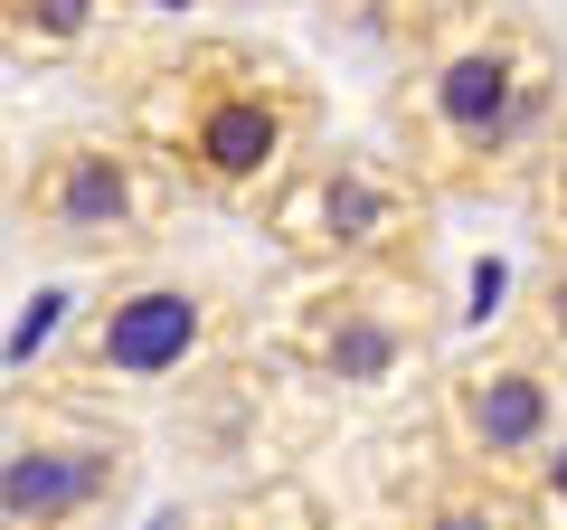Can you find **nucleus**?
Segmentation results:
<instances>
[{
  "mask_svg": "<svg viewBox=\"0 0 567 530\" xmlns=\"http://www.w3.org/2000/svg\"><path fill=\"white\" fill-rule=\"evenodd\" d=\"M303 85L284 77V67L246 58V48H199V58L162 67L142 123H152V143L189 171L199 190L218 200H256V190L284 181L293 143H303Z\"/></svg>",
  "mask_w": 567,
  "mask_h": 530,
  "instance_id": "f257e3e1",
  "label": "nucleus"
},
{
  "mask_svg": "<svg viewBox=\"0 0 567 530\" xmlns=\"http://www.w3.org/2000/svg\"><path fill=\"white\" fill-rule=\"evenodd\" d=\"M548 114V48L520 20H483L425 58L406 123L435 181H483L502 152L529 143V123Z\"/></svg>",
  "mask_w": 567,
  "mask_h": 530,
  "instance_id": "f03ea898",
  "label": "nucleus"
},
{
  "mask_svg": "<svg viewBox=\"0 0 567 530\" xmlns=\"http://www.w3.org/2000/svg\"><path fill=\"white\" fill-rule=\"evenodd\" d=\"M20 208H29L39 237L123 246V237H152L162 190H152V171H142V152H123V143H48L39 171L20 181Z\"/></svg>",
  "mask_w": 567,
  "mask_h": 530,
  "instance_id": "7ed1b4c3",
  "label": "nucleus"
},
{
  "mask_svg": "<svg viewBox=\"0 0 567 530\" xmlns=\"http://www.w3.org/2000/svg\"><path fill=\"white\" fill-rule=\"evenodd\" d=\"M208 332H218V304H208L199 285H123L104 294L95 313H85V342H76V369L85 379H171V369H189L208 350Z\"/></svg>",
  "mask_w": 567,
  "mask_h": 530,
  "instance_id": "20e7f679",
  "label": "nucleus"
},
{
  "mask_svg": "<svg viewBox=\"0 0 567 530\" xmlns=\"http://www.w3.org/2000/svg\"><path fill=\"white\" fill-rule=\"evenodd\" d=\"M123 492V446L85 427H39L10 436V465H0V511L10 530H76L85 511H104Z\"/></svg>",
  "mask_w": 567,
  "mask_h": 530,
  "instance_id": "39448f33",
  "label": "nucleus"
},
{
  "mask_svg": "<svg viewBox=\"0 0 567 530\" xmlns=\"http://www.w3.org/2000/svg\"><path fill=\"white\" fill-rule=\"evenodd\" d=\"M284 237L303 246V256H388L406 237V208L388 200L369 171H312L293 200H284Z\"/></svg>",
  "mask_w": 567,
  "mask_h": 530,
  "instance_id": "423d86ee",
  "label": "nucleus"
},
{
  "mask_svg": "<svg viewBox=\"0 0 567 530\" xmlns=\"http://www.w3.org/2000/svg\"><path fill=\"white\" fill-rule=\"evenodd\" d=\"M454 427L483 465L511 455H548V369L539 360H483L454 379Z\"/></svg>",
  "mask_w": 567,
  "mask_h": 530,
  "instance_id": "0eeeda50",
  "label": "nucleus"
},
{
  "mask_svg": "<svg viewBox=\"0 0 567 530\" xmlns=\"http://www.w3.org/2000/svg\"><path fill=\"white\" fill-rule=\"evenodd\" d=\"M398 332H388V323H369V313H341V332H331V342H322V360H331V379H388V369H398Z\"/></svg>",
  "mask_w": 567,
  "mask_h": 530,
  "instance_id": "6e6552de",
  "label": "nucleus"
},
{
  "mask_svg": "<svg viewBox=\"0 0 567 530\" xmlns=\"http://www.w3.org/2000/svg\"><path fill=\"white\" fill-rule=\"evenodd\" d=\"M10 29H20V48H76L85 29H95V0H10Z\"/></svg>",
  "mask_w": 567,
  "mask_h": 530,
  "instance_id": "1a4fd4ad",
  "label": "nucleus"
},
{
  "mask_svg": "<svg viewBox=\"0 0 567 530\" xmlns=\"http://www.w3.org/2000/svg\"><path fill=\"white\" fill-rule=\"evenodd\" d=\"M416 530H529V521L502 502V492H454V502H435Z\"/></svg>",
  "mask_w": 567,
  "mask_h": 530,
  "instance_id": "9d476101",
  "label": "nucleus"
},
{
  "mask_svg": "<svg viewBox=\"0 0 567 530\" xmlns=\"http://www.w3.org/2000/svg\"><path fill=\"white\" fill-rule=\"evenodd\" d=\"M58 304H66V294H29V313H20V332H10V369H20L29 350H39L48 332H58Z\"/></svg>",
  "mask_w": 567,
  "mask_h": 530,
  "instance_id": "9b49d317",
  "label": "nucleus"
},
{
  "mask_svg": "<svg viewBox=\"0 0 567 530\" xmlns=\"http://www.w3.org/2000/svg\"><path fill=\"white\" fill-rule=\"evenodd\" d=\"M539 502H548V511L567 521V436H558V446L539 455Z\"/></svg>",
  "mask_w": 567,
  "mask_h": 530,
  "instance_id": "f8f14e48",
  "label": "nucleus"
},
{
  "mask_svg": "<svg viewBox=\"0 0 567 530\" xmlns=\"http://www.w3.org/2000/svg\"><path fill=\"white\" fill-rule=\"evenodd\" d=\"M558 218H567V152H558Z\"/></svg>",
  "mask_w": 567,
  "mask_h": 530,
  "instance_id": "ddd939ff",
  "label": "nucleus"
},
{
  "mask_svg": "<svg viewBox=\"0 0 567 530\" xmlns=\"http://www.w3.org/2000/svg\"><path fill=\"white\" fill-rule=\"evenodd\" d=\"M218 530H227V521H218Z\"/></svg>",
  "mask_w": 567,
  "mask_h": 530,
  "instance_id": "4468645a",
  "label": "nucleus"
}]
</instances>
